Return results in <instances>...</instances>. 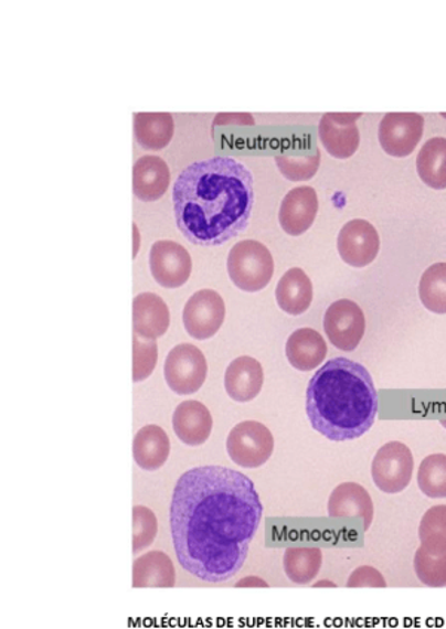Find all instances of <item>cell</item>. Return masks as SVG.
Segmentation results:
<instances>
[{"label":"cell","instance_id":"1","mask_svg":"<svg viewBox=\"0 0 446 629\" xmlns=\"http://www.w3.org/2000/svg\"><path fill=\"white\" fill-rule=\"evenodd\" d=\"M264 508L251 478L225 467L190 469L176 482L171 537L183 571L222 584L246 563Z\"/></svg>","mask_w":446,"mask_h":629},{"label":"cell","instance_id":"2","mask_svg":"<svg viewBox=\"0 0 446 629\" xmlns=\"http://www.w3.org/2000/svg\"><path fill=\"white\" fill-rule=\"evenodd\" d=\"M253 201L252 172L229 157L192 163L180 172L173 188L179 231L201 247H217L246 231Z\"/></svg>","mask_w":446,"mask_h":629},{"label":"cell","instance_id":"3","mask_svg":"<svg viewBox=\"0 0 446 629\" xmlns=\"http://www.w3.org/2000/svg\"><path fill=\"white\" fill-rule=\"evenodd\" d=\"M379 403L371 374L347 358L328 361L307 387L308 420L330 441L363 437L375 424Z\"/></svg>","mask_w":446,"mask_h":629},{"label":"cell","instance_id":"4","mask_svg":"<svg viewBox=\"0 0 446 629\" xmlns=\"http://www.w3.org/2000/svg\"><path fill=\"white\" fill-rule=\"evenodd\" d=\"M226 266L231 281L246 292L264 290L274 275L272 252L263 243L253 239L235 244L229 254Z\"/></svg>","mask_w":446,"mask_h":629},{"label":"cell","instance_id":"5","mask_svg":"<svg viewBox=\"0 0 446 629\" xmlns=\"http://www.w3.org/2000/svg\"><path fill=\"white\" fill-rule=\"evenodd\" d=\"M230 459L238 467L255 469L267 463L274 451L272 430L256 420L242 422L226 439Z\"/></svg>","mask_w":446,"mask_h":629},{"label":"cell","instance_id":"6","mask_svg":"<svg viewBox=\"0 0 446 629\" xmlns=\"http://www.w3.org/2000/svg\"><path fill=\"white\" fill-rule=\"evenodd\" d=\"M164 377L174 394H195L208 377V361L204 353L194 344H178L167 355Z\"/></svg>","mask_w":446,"mask_h":629},{"label":"cell","instance_id":"7","mask_svg":"<svg viewBox=\"0 0 446 629\" xmlns=\"http://www.w3.org/2000/svg\"><path fill=\"white\" fill-rule=\"evenodd\" d=\"M372 480L381 491L397 494L407 489L414 476V456L406 444L392 441L376 451L371 468Z\"/></svg>","mask_w":446,"mask_h":629},{"label":"cell","instance_id":"8","mask_svg":"<svg viewBox=\"0 0 446 629\" xmlns=\"http://www.w3.org/2000/svg\"><path fill=\"white\" fill-rule=\"evenodd\" d=\"M325 333L330 343L340 351L351 352L362 342L367 320L362 308L355 301H333L325 313Z\"/></svg>","mask_w":446,"mask_h":629},{"label":"cell","instance_id":"9","mask_svg":"<svg viewBox=\"0 0 446 629\" xmlns=\"http://www.w3.org/2000/svg\"><path fill=\"white\" fill-rule=\"evenodd\" d=\"M225 321V301L217 291H197L183 309L184 330L197 340L212 339Z\"/></svg>","mask_w":446,"mask_h":629},{"label":"cell","instance_id":"10","mask_svg":"<svg viewBox=\"0 0 446 629\" xmlns=\"http://www.w3.org/2000/svg\"><path fill=\"white\" fill-rule=\"evenodd\" d=\"M424 132V118L418 114H387L381 120L379 140L384 152L406 158L417 148Z\"/></svg>","mask_w":446,"mask_h":629},{"label":"cell","instance_id":"11","mask_svg":"<svg viewBox=\"0 0 446 629\" xmlns=\"http://www.w3.org/2000/svg\"><path fill=\"white\" fill-rule=\"evenodd\" d=\"M153 279L164 288H180L192 273V258L188 249L173 241H158L149 254Z\"/></svg>","mask_w":446,"mask_h":629},{"label":"cell","instance_id":"12","mask_svg":"<svg viewBox=\"0 0 446 629\" xmlns=\"http://www.w3.org/2000/svg\"><path fill=\"white\" fill-rule=\"evenodd\" d=\"M338 253L347 265L364 267L375 262L380 253V235L367 220L347 223L338 235Z\"/></svg>","mask_w":446,"mask_h":629},{"label":"cell","instance_id":"13","mask_svg":"<svg viewBox=\"0 0 446 629\" xmlns=\"http://www.w3.org/2000/svg\"><path fill=\"white\" fill-rule=\"evenodd\" d=\"M360 114H326L320 119L319 137L330 157L349 159L358 152L360 132L355 119Z\"/></svg>","mask_w":446,"mask_h":629},{"label":"cell","instance_id":"14","mask_svg":"<svg viewBox=\"0 0 446 629\" xmlns=\"http://www.w3.org/2000/svg\"><path fill=\"white\" fill-rule=\"evenodd\" d=\"M317 211H319V198L315 189L310 186L291 189L283 200L278 214L282 230L290 236L306 234L315 223Z\"/></svg>","mask_w":446,"mask_h":629},{"label":"cell","instance_id":"15","mask_svg":"<svg viewBox=\"0 0 446 629\" xmlns=\"http://www.w3.org/2000/svg\"><path fill=\"white\" fill-rule=\"evenodd\" d=\"M374 502L371 494L358 482H342L334 487L328 502L330 519H347L359 516L363 520V530H369L374 523Z\"/></svg>","mask_w":446,"mask_h":629},{"label":"cell","instance_id":"16","mask_svg":"<svg viewBox=\"0 0 446 629\" xmlns=\"http://www.w3.org/2000/svg\"><path fill=\"white\" fill-rule=\"evenodd\" d=\"M170 327V310L156 292H141L132 300V329L141 339L156 340Z\"/></svg>","mask_w":446,"mask_h":629},{"label":"cell","instance_id":"17","mask_svg":"<svg viewBox=\"0 0 446 629\" xmlns=\"http://www.w3.org/2000/svg\"><path fill=\"white\" fill-rule=\"evenodd\" d=\"M173 429L187 446L199 447L212 435L213 417L209 408L199 401H184L176 407Z\"/></svg>","mask_w":446,"mask_h":629},{"label":"cell","instance_id":"18","mask_svg":"<svg viewBox=\"0 0 446 629\" xmlns=\"http://www.w3.org/2000/svg\"><path fill=\"white\" fill-rule=\"evenodd\" d=\"M170 179L166 161L160 157L148 154L137 159L132 168V191L140 201H158L169 191Z\"/></svg>","mask_w":446,"mask_h":629},{"label":"cell","instance_id":"19","mask_svg":"<svg viewBox=\"0 0 446 629\" xmlns=\"http://www.w3.org/2000/svg\"><path fill=\"white\" fill-rule=\"evenodd\" d=\"M263 386L264 369L255 358L240 356L226 369L225 390L237 403L255 399Z\"/></svg>","mask_w":446,"mask_h":629},{"label":"cell","instance_id":"20","mask_svg":"<svg viewBox=\"0 0 446 629\" xmlns=\"http://www.w3.org/2000/svg\"><path fill=\"white\" fill-rule=\"evenodd\" d=\"M286 356L291 367L299 372L319 369L328 356V344L323 335L312 329H299L287 339Z\"/></svg>","mask_w":446,"mask_h":629},{"label":"cell","instance_id":"21","mask_svg":"<svg viewBox=\"0 0 446 629\" xmlns=\"http://www.w3.org/2000/svg\"><path fill=\"white\" fill-rule=\"evenodd\" d=\"M132 456L137 467L145 471H157L164 467L170 456V439L158 425H148L136 434Z\"/></svg>","mask_w":446,"mask_h":629},{"label":"cell","instance_id":"22","mask_svg":"<svg viewBox=\"0 0 446 629\" xmlns=\"http://www.w3.org/2000/svg\"><path fill=\"white\" fill-rule=\"evenodd\" d=\"M176 584L174 564L161 551H149L132 564V587L171 588Z\"/></svg>","mask_w":446,"mask_h":629},{"label":"cell","instance_id":"23","mask_svg":"<svg viewBox=\"0 0 446 629\" xmlns=\"http://www.w3.org/2000/svg\"><path fill=\"white\" fill-rule=\"evenodd\" d=\"M277 305L283 312L302 314L310 308L312 301V282L299 267L287 270L276 288Z\"/></svg>","mask_w":446,"mask_h":629},{"label":"cell","instance_id":"24","mask_svg":"<svg viewBox=\"0 0 446 629\" xmlns=\"http://www.w3.org/2000/svg\"><path fill=\"white\" fill-rule=\"evenodd\" d=\"M137 143L145 150H161L174 136V120L170 114H137L135 116Z\"/></svg>","mask_w":446,"mask_h":629},{"label":"cell","instance_id":"25","mask_svg":"<svg viewBox=\"0 0 446 629\" xmlns=\"http://www.w3.org/2000/svg\"><path fill=\"white\" fill-rule=\"evenodd\" d=\"M417 171L428 188L446 189V139L436 137L424 143L417 157Z\"/></svg>","mask_w":446,"mask_h":629},{"label":"cell","instance_id":"26","mask_svg":"<svg viewBox=\"0 0 446 629\" xmlns=\"http://www.w3.org/2000/svg\"><path fill=\"white\" fill-rule=\"evenodd\" d=\"M323 564V554L319 548L294 546L287 548L283 557L286 576L296 585H308L316 579Z\"/></svg>","mask_w":446,"mask_h":629},{"label":"cell","instance_id":"27","mask_svg":"<svg viewBox=\"0 0 446 629\" xmlns=\"http://www.w3.org/2000/svg\"><path fill=\"white\" fill-rule=\"evenodd\" d=\"M278 170L290 182H306L312 179L320 167V152L315 146L310 148H290L277 154Z\"/></svg>","mask_w":446,"mask_h":629},{"label":"cell","instance_id":"28","mask_svg":"<svg viewBox=\"0 0 446 629\" xmlns=\"http://www.w3.org/2000/svg\"><path fill=\"white\" fill-rule=\"evenodd\" d=\"M420 300L433 313H446V263H435L420 279Z\"/></svg>","mask_w":446,"mask_h":629},{"label":"cell","instance_id":"29","mask_svg":"<svg viewBox=\"0 0 446 629\" xmlns=\"http://www.w3.org/2000/svg\"><path fill=\"white\" fill-rule=\"evenodd\" d=\"M423 548L435 554L446 553V505L432 507L423 515L418 527Z\"/></svg>","mask_w":446,"mask_h":629},{"label":"cell","instance_id":"30","mask_svg":"<svg viewBox=\"0 0 446 629\" xmlns=\"http://www.w3.org/2000/svg\"><path fill=\"white\" fill-rule=\"evenodd\" d=\"M420 490L431 499H446V455H431L420 463Z\"/></svg>","mask_w":446,"mask_h":629},{"label":"cell","instance_id":"31","mask_svg":"<svg viewBox=\"0 0 446 629\" xmlns=\"http://www.w3.org/2000/svg\"><path fill=\"white\" fill-rule=\"evenodd\" d=\"M414 571L426 587H446V553L435 554L420 546L414 557Z\"/></svg>","mask_w":446,"mask_h":629},{"label":"cell","instance_id":"32","mask_svg":"<svg viewBox=\"0 0 446 629\" xmlns=\"http://www.w3.org/2000/svg\"><path fill=\"white\" fill-rule=\"evenodd\" d=\"M158 521L149 508L137 505L132 508V554L148 550L156 541Z\"/></svg>","mask_w":446,"mask_h":629},{"label":"cell","instance_id":"33","mask_svg":"<svg viewBox=\"0 0 446 629\" xmlns=\"http://www.w3.org/2000/svg\"><path fill=\"white\" fill-rule=\"evenodd\" d=\"M158 361L156 340H141L135 334L132 339V381L144 382L151 376Z\"/></svg>","mask_w":446,"mask_h":629},{"label":"cell","instance_id":"34","mask_svg":"<svg viewBox=\"0 0 446 629\" xmlns=\"http://www.w3.org/2000/svg\"><path fill=\"white\" fill-rule=\"evenodd\" d=\"M347 587L349 588H385L387 587V582L383 573L379 568L372 566H360L355 568L353 573L349 576L347 580Z\"/></svg>","mask_w":446,"mask_h":629},{"label":"cell","instance_id":"35","mask_svg":"<svg viewBox=\"0 0 446 629\" xmlns=\"http://www.w3.org/2000/svg\"><path fill=\"white\" fill-rule=\"evenodd\" d=\"M235 587L237 588H256V587H261V588H267L268 584L267 582H265L264 579H261V577H256V576H247L244 577V579L237 582V584H235Z\"/></svg>","mask_w":446,"mask_h":629},{"label":"cell","instance_id":"36","mask_svg":"<svg viewBox=\"0 0 446 629\" xmlns=\"http://www.w3.org/2000/svg\"><path fill=\"white\" fill-rule=\"evenodd\" d=\"M315 587H334V584H332L330 580H321L317 582V584H315Z\"/></svg>","mask_w":446,"mask_h":629},{"label":"cell","instance_id":"37","mask_svg":"<svg viewBox=\"0 0 446 629\" xmlns=\"http://www.w3.org/2000/svg\"><path fill=\"white\" fill-rule=\"evenodd\" d=\"M137 252H139V231L135 227V257Z\"/></svg>","mask_w":446,"mask_h":629}]
</instances>
